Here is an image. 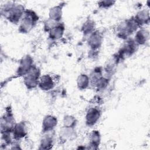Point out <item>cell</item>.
Instances as JSON below:
<instances>
[{"instance_id":"cell-9","label":"cell","mask_w":150,"mask_h":150,"mask_svg":"<svg viewBox=\"0 0 150 150\" xmlns=\"http://www.w3.org/2000/svg\"><path fill=\"white\" fill-rule=\"evenodd\" d=\"M57 125V118L52 115L46 116L43 121V132H50Z\"/></svg>"},{"instance_id":"cell-14","label":"cell","mask_w":150,"mask_h":150,"mask_svg":"<svg viewBox=\"0 0 150 150\" xmlns=\"http://www.w3.org/2000/svg\"><path fill=\"white\" fill-rule=\"evenodd\" d=\"M89 78L86 74L80 75L77 79V85L79 88L84 89L89 84Z\"/></svg>"},{"instance_id":"cell-8","label":"cell","mask_w":150,"mask_h":150,"mask_svg":"<svg viewBox=\"0 0 150 150\" xmlns=\"http://www.w3.org/2000/svg\"><path fill=\"white\" fill-rule=\"evenodd\" d=\"M38 85L42 90H49L53 87L54 81L50 76L44 75L40 77Z\"/></svg>"},{"instance_id":"cell-11","label":"cell","mask_w":150,"mask_h":150,"mask_svg":"<svg viewBox=\"0 0 150 150\" xmlns=\"http://www.w3.org/2000/svg\"><path fill=\"white\" fill-rule=\"evenodd\" d=\"M64 28V26L61 23H58L54 27H53L49 33V36L51 39H57L61 38L63 34Z\"/></svg>"},{"instance_id":"cell-3","label":"cell","mask_w":150,"mask_h":150,"mask_svg":"<svg viewBox=\"0 0 150 150\" xmlns=\"http://www.w3.org/2000/svg\"><path fill=\"white\" fill-rule=\"evenodd\" d=\"M138 23L134 19L127 20L119 25L117 28V35L120 37L127 38L137 29Z\"/></svg>"},{"instance_id":"cell-16","label":"cell","mask_w":150,"mask_h":150,"mask_svg":"<svg viewBox=\"0 0 150 150\" xmlns=\"http://www.w3.org/2000/svg\"><path fill=\"white\" fill-rule=\"evenodd\" d=\"M115 1H99L98 2V4L99 5L100 7L103 8H109L110 6H111L112 5H114V4L115 3Z\"/></svg>"},{"instance_id":"cell-7","label":"cell","mask_w":150,"mask_h":150,"mask_svg":"<svg viewBox=\"0 0 150 150\" xmlns=\"http://www.w3.org/2000/svg\"><path fill=\"white\" fill-rule=\"evenodd\" d=\"M100 117V111L96 108H90L87 112L86 119V123L88 125L95 124Z\"/></svg>"},{"instance_id":"cell-5","label":"cell","mask_w":150,"mask_h":150,"mask_svg":"<svg viewBox=\"0 0 150 150\" xmlns=\"http://www.w3.org/2000/svg\"><path fill=\"white\" fill-rule=\"evenodd\" d=\"M40 79L39 70L33 67L24 76V83L28 88H33L38 85Z\"/></svg>"},{"instance_id":"cell-6","label":"cell","mask_w":150,"mask_h":150,"mask_svg":"<svg viewBox=\"0 0 150 150\" xmlns=\"http://www.w3.org/2000/svg\"><path fill=\"white\" fill-rule=\"evenodd\" d=\"M32 60L29 56L23 57L17 70L18 75H26L32 68Z\"/></svg>"},{"instance_id":"cell-4","label":"cell","mask_w":150,"mask_h":150,"mask_svg":"<svg viewBox=\"0 0 150 150\" xmlns=\"http://www.w3.org/2000/svg\"><path fill=\"white\" fill-rule=\"evenodd\" d=\"M15 120L10 108L6 109L1 118V133L12 132L15 126Z\"/></svg>"},{"instance_id":"cell-12","label":"cell","mask_w":150,"mask_h":150,"mask_svg":"<svg viewBox=\"0 0 150 150\" xmlns=\"http://www.w3.org/2000/svg\"><path fill=\"white\" fill-rule=\"evenodd\" d=\"M62 6L58 5L50 9L49 12V19L59 22L62 18Z\"/></svg>"},{"instance_id":"cell-2","label":"cell","mask_w":150,"mask_h":150,"mask_svg":"<svg viewBox=\"0 0 150 150\" xmlns=\"http://www.w3.org/2000/svg\"><path fill=\"white\" fill-rule=\"evenodd\" d=\"M38 16L32 10L25 9L21 19L19 31L22 33L29 32L36 24Z\"/></svg>"},{"instance_id":"cell-10","label":"cell","mask_w":150,"mask_h":150,"mask_svg":"<svg viewBox=\"0 0 150 150\" xmlns=\"http://www.w3.org/2000/svg\"><path fill=\"white\" fill-rule=\"evenodd\" d=\"M13 138L15 139H19L23 137L26 134V125L23 122H20L16 124L13 131Z\"/></svg>"},{"instance_id":"cell-13","label":"cell","mask_w":150,"mask_h":150,"mask_svg":"<svg viewBox=\"0 0 150 150\" xmlns=\"http://www.w3.org/2000/svg\"><path fill=\"white\" fill-rule=\"evenodd\" d=\"M101 43V38L97 33H94L90 37L88 43L91 47L94 50L96 49L100 46Z\"/></svg>"},{"instance_id":"cell-1","label":"cell","mask_w":150,"mask_h":150,"mask_svg":"<svg viewBox=\"0 0 150 150\" xmlns=\"http://www.w3.org/2000/svg\"><path fill=\"white\" fill-rule=\"evenodd\" d=\"M25 8L19 4L9 2L1 7L2 16L13 23H17L22 17Z\"/></svg>"},{"instance_id":"cell-15","label":"cell","mask_w":150,"mask_h":150,"mask_svg":"<svg viewBox=\"0 0 150 150\" xmlns=\"http://www.w3.org/2000/svg\"><path fill=\"white\" fill-rule=\"evenodd\" d=\"M76 122V119H74L71 116H67L64 118V127H73V125L75 124Z\"/></svg>"}]
</instances>
